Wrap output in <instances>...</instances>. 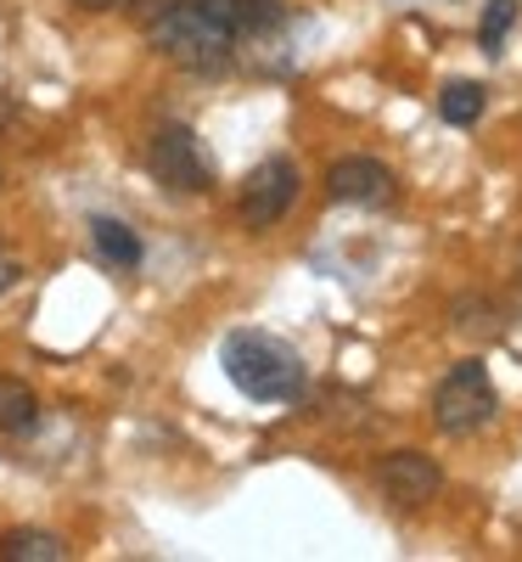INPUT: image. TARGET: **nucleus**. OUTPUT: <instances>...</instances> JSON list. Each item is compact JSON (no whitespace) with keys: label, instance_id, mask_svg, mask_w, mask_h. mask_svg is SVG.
Here are the masks:
<instances>
[{"label":"nucleus","instance_id":"1","mask_svg":"<svg viewBox=\"0 0 522 562\" xmlns=\"http://www.w3.org/2000/svg\"><path fill=\"white\" fill-rule=\"evenodd\" d=\"M219 366H225V378L259 405H287L309 383L304 355L293 344H281L275 333H230L225 349H219Z\"/></svg>","mask_w":522,"mask_h":562},{"label":"nucleus","instance_id":"2","mask_svg":"<svg viewBox=\"0 0 522 562\" xmlns=\"http://www.w3.org/2000/svg\"><path fill=\"white\" fill-rule=\"evenodd\" d=\"M152 45L169 63L192 68V74H219L236 57V29L208 7V0H169L152 18Z\"/></svg>","mask_w":522,"mask_h":562},{"label":"nucleus","instance_id":"3","mask_svg":"<svg viewBox=\"0 0 522 562\" xmlns=\"http://www.w3.org/2000/svg\"><path fill=\"white\" fill-rule=\"evenodd\" d=\"M495 411H500V394L489 383V366L484 360H461L450 378L439 383V394H433V422H439L450 439H466V434L489 428Z\"/></svg>","mask_w":522,"mask_h":562},{"label":"nucleus","instance_id":"4","mask_svg":"<svg viewBox=\"0 0 522 562\" xmlns=\"http://www.w3.org/2000/svg\"><path fill=\"white\" fill-rule=\"evenodd\" d=\"M147 164H152V175L169 186V192H185V198L208 192V186H214V158L203 153V140H197L192 124H163V130L152 135Z\"/></svg>","mask_w":522,"mask_h":562},{"label":"nucleus","instance_id":"5","mask_svg":"<svg viewBox=\"0 0 522 562\" xmlns=\"http://www.w3.org/2000/svg\"><path fill=\"white\" fill-rule=\"evenodd\" d=\"M293 198H298V169L287 158H264L248 175V186H242V220L253 231H264V225H275L281 214L293 209Z\"/></svg>","mask_w":522,"mask_h":562},{"label":"nucleus","instance_id":"6","mask_svg":"<svg viewBox=\"0 0 522 562\" xmlns=\"http://www.w3.org/2000/svg\"><path fill=\"white\" fill-rule=\"evenodd\" d=\"M376 484H383L388 501H399V506H421V501L439 495L444 473H439L433 456H421V450H394L383 467H376Z\"/></svg>","mask_w":522,"mask_h":562},{"label":"nucleus","instance_id":"7","mask_svg":"<svg viewBox=\"0 0 522 562\" xmlns=\"http://www.w3.org/2000/svg\"><path fill=\"white\" fill-rule=\"evenodd\" d=\"M326 192L338 203H354V209H383L394 198V175L376 158H343L326 169Z\"/></svg>","mask_w":522,"mask_h":562},{"label":"nucleus","instance_id":"8","mask_svg":"<svg viewBox=\"0 0 522 562\" xmlns=\"http://www.w3.org/2000/svg\"><path fill=\"white\" fill-rule=\"evenodd\" d=\"M450 321H455V333H461V338L489 344V338H506V326H511V304H500V299H489V293H466V299H455Z\"/></svg>","mask_w":522,"mask_h":562},{"label":"nucleus","instance_id":"9","mask_svg":"<svg viewBox=\"0 0 522 562\" xmlns=\"http://www.w3.org/2000/svg\"><path fill=\"white\" fill-rule=\"evenodd\" d=\"M208 7L236 29V40H242V34H264V29H275L281 18H287V12H281V0H208Z\"/></svg>","mask_w":522,"mask_h":562},{"label":"nucleus","instance_id":"10","mask_svg":"<svg viewBox=\"0 0 522 562\" xmlns=\"http://www.w3.org/2000/svg\"><path fill=\"white\" fill-rule=\"evenodd\" d=\"M34 422H39L34 389L18 378H0V434H34Z\"/></svg>","mask_w":522,"mask_h":562},{"label":"nucleus","instance_id":"11","mask_svg":"<svg viewBox=\"0 0 522 562\" xmlns=\"http://www.w3.org/2000/svg\"><path fill=\"white\" fill-rule=\"evenodd\" d=\"M0 557L7 562H63L68 546L57 535H45V529H12L7 540H0Z\"/></svg>","mask_w":522,"mask_h":562},{"label":"nucleus","instance_id":"12","mask_svg":"<svg viewBox=\"0 0 522 562\" xmlns=\"http://www.w3.org/2000/svg\"><path fill=\"white\" fill-rule=\"evenodd\" d=\"M90 237H97V254L107 265H140V237L124 225V220H90Z\"/></svg>","mask_w":522,"mask_h":562},{"label":"nucleus","instance_id":"13","mask_svg":"<svg viewBox=\"0 0 522 562\" xmlns=\"http://www.w3.org/2000/svg\"><path fill=\"white\" fill-rule=\"evenodd\" d=\"M484 108H489V90H484V85H472V79L444 85V97H439L444 124H478V119H484Z\"/></svg>","mask_w":522,"mask_h":562},{"label":"nucleus","instance_id":"14","mask_svg":"<svg viewBox=\"0 0 522 562\" xmlns=\"http://www.w3.org/2000/svg\"><path fill=\"white\" fill-rule=\"evenodd\" d=\"M511 18H517V0H489V12H484V45H489V52H500Z\"/></svg>","mask_w":522,"mask_h":562},{"label":"nucleus","instance_id":"15","mask_svg":"<svg viewBox=\"0 0 522 562\" xmlns=\"http://www.w3.org/2000/svg\"><path fill=\"white\" fill-rule=\"evenodd\" d=\"M73 7H84V12H113L118 0H73Z\"/></svg>","mask_w":522,"mask_h":562}]
</instances>
